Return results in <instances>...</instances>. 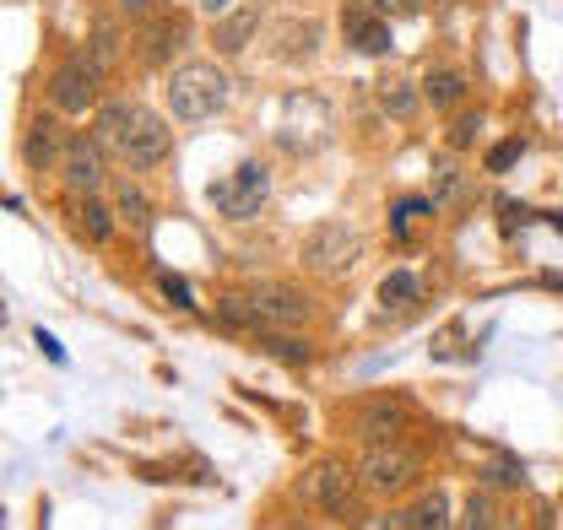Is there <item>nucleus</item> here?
<instances>
[{"instance_id": "21", "label": "nucleus", "mask_w": 563, "mask_h": 530, "mask_svg": "<svg viewBox=\"0 0 563 530\" xmlns=\"http://www.w3.org/2000/svg\"><path fill=\"white\" fill-rule=\"evenodd\" d=\"M114 206L125 211V222H131L136 233H146V228H152V206H146V196H141L136 185H114Z\"/></svg>"}, {"instance_id": "9", "label": "nucleus", "mask_w": 563, "mask_h": 530, "mask_svg": "<svg viewBox=\"0 0 563 530\" xmlns=\"http://www.w3.org/2000/svg\"><path fill=\"white\" fill-rule=\"evenodd\" d=\"M255 298V309H261V320H266V331H292V325H303L309 320V298L298 292V287H282V281H266V287H255L250 292Z\"/></svg>"}, {"instance_id": "23", "label": "nucleus", "mask_w": 563, "mask_h": 530, "mask_svg": "<svg viewBox=\"0 0 563 530\" xmlns=\"http://www.w3.org/2000/svg\"><path fill=\"white\" fill-rule=\"evenodd\" d=\"M266 352L282 357V363H309V346L298 335H282V331H266Z\"/></svg>"}, {"instance_id": "18", "label": "nucleus", "mask_w": 563, "mask_h": 530, "mask_svg": "<svg viewBox=\"0 0 563 530\" xmlns=\"http://www.w3.org/2000/svg\"><path fill=\"white\" fill-rule=\"evenodd\" d=\"M131 114H136V103H109V109H98V141L114 152L120 146V135H125V125H131Z\"/></svg>"}, {"instance_id": "27", "label": "nucleus", "mask_w": 563, "mask_h": 530, "mask_svg": "<svg viewBox=\"0 0 563 530\" xmlns=\"http://www.w3.org/2000/svg\"><path fill=\"white\" fill-rule=\"evenodd\" d=\"M466 526H472V530L493 526V504H488V493H477V498L466 504Z\"/></svg>"}, {"instance_id": "1", "label": "nucleus", "mask_w": 563, "mask_h": 530, "mask_svg": "<svg viewBox=\"0 0 563 530\" xmlns=\"http://www.w3.org/2000/svg\"><path fill=\"white\" fill-rule=\"evenodd\" d=\"M222 103H228V76L217 66H207V60L174 66V76H168V109H174V120L201 125V120H211Z\"/></svg>"}, {"instance_id": "3", "label": "nucleus", "mask_w": 563, "mask_h": 530, "mask_svg": "<svg viewBox=\"0 0 563 530\" xmlns=\"http://www.w3.org/2000/svg\"><path fill=\"white\" fill-rule=\"evenodd\" d=\"M298 493H303V504H309V509L336 515V520H352V509H357V493H352L347 465H336V461L309 465V471H303V482H298Z\"/></svg>"}, {"instance_id": "25", "label": "nucleus", "mask_w": 563, "mask_h": 530, "mask_svg": "<svg viewBox=\"0 0 563 530\" xmlns=\"http://www.w3.org/2000/svg\"><path fill=\"white\" fill-rule=\"evenodd\" d=\"M157 287H163V292H168V303H179V309H190V303H196V298H190V287H185V276H174V270H163V276H157Z\"/></svg>"}, {"instance_id": "10", "label": "nucleus", "mask_w": 563, "mask_h": 530, "mask_svg": "<svg viewBox=\"0 0 563 530\" xmlns=\"http://www.w3.org/2000/svg\"><path fill=\"white\" fill-rule=\"evenodd\" d=\"M103 141L98 135H70L66 146V185L76 196H92L98 185H103Z\"/></svg>"}, {"instance_id": "11", "label": "nucleus", "mask_w": 563, "mask_h": 530, "mask_svg": "<svg viewBox=\"0 0 563 530\" xmlns=\"http://www.w3.org/2000/svg\"><path fill=\"white\" fill-rule=\"evenodd\" d=\"M342 33H347V44L357 55H390L396 44H390V27H385V16L379 11H368V5H347V16H342Z\"/></svg>"}, {"instance_id": "31", "label": "nucleus", "mask_w": 563, "mask_h": 530, "mask_svg": "<svg viewBox=\"0 0 563 530\" xmlns=\"http://www.w3.org/2000/svg\"><path fill=\"white\" fill-rule=\"evenodd\" d=\"M352 5H368V11H379V16H396V11H401V0H352Z\"/></svg>"}, {"instance_id": "13", "label": "nucleus", "mask_w": 563, "mask_h": 530, "mask_svg": "<svg viewBox=\"0 0 563 530\" xmlns=\"http://www.w3.org/2000/svg\"><path fill=\"white\" fill-rule=\"evenodd\" d=\"M255 27H261V11H233V16H222L217 27H211V44H217V55H239V49H250V38H255Z\"/></svg>"}, {"instance_id": "33", "label": "nucleus", "mask_w": 563, "mask_h": 530, "mask_svg": "<svg viewBox=\"0 0 563 530\" xmlns=\"http://www.w3.org/2000/svg\"><path fill=\"white\" fill-rule=\"evenodd\" d=\"M120 5H125V11H131V16H146V11H152V5H157V0H120Z\"/></svg>"}, {"instance_id": "20", "label": "nucleus", "mask_w": 563, "mask_h": 530, "mask_svg": "<svg viewBox=\"0 0 563 530\" xmlns=\"http://www.w3.org/2000/svg\"><path fill=\"white\" fill-rule=\"evenodd\" d=\"M407 515H412V530H444L450 526V498H444V493H428Z\"/></svg>"}, {"instance_id": "19", "label": "nucleus", "mask_w": 563, "mask_h": 530, "mask_svg": "<svg viewBox=\"0 0 563 530\" xmlns=\"http://www.w3.org/2000/svg\"><path fill=\"white\" fill-rule=\"evenodd\" d=\"M222 320L228 325H244V331H266V320H261V309H255L250 292H228L222 298Z\"/></svg>"}, {"instance_id": "17", "label": "nucleus", "mask_w": 563, "mask_h": 530, "mask_svg": "<svg viewBox=\"0 0 563 530\" xmlns=\"http://www.w3.org/2000/svg\"><path fill=\"white\" fill-rule=\"evenodd\" d=\"M466 98V76L461 70H428V103L433 109H455Z\"/></svg>"}, {"instance_id": "14", "label": "nucleus", "mask_w": 563, "mask_h": 530, "mask_svg": "<svg viewBox=\"0 0 563 530\" xmlns=\"http://www.w3.org/2000/svg\"><path fill=\"white\" fill-rule=\"evenodd\" d=\"M379 109H385L390 120H412V109H418L412 76H385V81H379Z\"/></svg>"}, {"instance_id": "28", "label": "nucleus", "mask_w": 563, "mask_h": 530, "mask_svg": "<svg viewBox=\"0 0 563 530\" xmlns=\"http://www.w3.org/2000/svg\"><path fill=\"white\" fill-rule=\"evenodd\" d=\"M520 152H526V141H504V146H493L488 168H493V174H504V168H509V163H515Z\"/></svg>"}, {"instance_id": "5", "label": "nucleus", "mask_w": 563, "mask_h": 530, "mask_svg": "<svg viewBox=\"0 0 563 530\" xmlns=\"http://www.w3.org/2000/svg\"><path fill=\"white\" fill-rule=\"evenodd\" d=\"M357 255H363V239H357L352 228H342V222L314 228V233H309V244H303V265H309V270H320V276H342V270H352Z\"/></svg>"}, {"instance_id": "32", "label": "nucleus", "mask_w": 563, "mask_h": 530, "mask_svg": "<svg viewBox=\"0 0 563 530\" xmlns=\"http://www.w3.org/2000/svg\"><path fill=\"white\" fill-rule=\"evenodd\" d=\"M498 211H504V222H509V228H520V222H526V206H515V200H504Z\"/></svg>"}, {"instance_id": "2", "label": "nucleus", "mask_w": 563, "mask_h": 530, "mask_svg": "<svg viewBox=\"0 0 563 530\" xmlns=\"http://www.w3.org/2000/svg\"><path fill=\"white\" fill-rule=\"evenodd\" d=\"M103 60L92 55V49H76L66 66L55 70V81H49V98H55V109L60 114H87L92 103H98V81H103Z\"/></svg>"}, {"instance_id": "29", "label": "nucleus", "mask_w": 563, "mask_h": 530, "mask_svg": "<svg viewBox=\"0 0 563 530\" xmlns=\"http://www.w3.org/2000/svg\"><path fill=\"white\" fill-rule=\"evenodd\" d=\"M477 131H483V114H466V120L450 131V141H455V146H472V141H477Z\"/></svg>"}, {"instance_id": "22", "label": "nucleus", "mask_w": 563, "mask_h": 530, "mask_svg": "<svg viewBox=\"0 0 563 530\" xmlns=\"http://www.w3.org/2000/svg\"><path fill=\"white\" fill-rule=\"evenodd\" d=\"M179 44H185V22H179V16H168V22L146 38V55H152V60H168Z\"/></svg>"}, {"instance_id": "8", "label": "nucleus", "mask_w": 563, "mask_h": 530, "mask_svg": "<svg viewBox=\"0 0 563 530\" xmlns=\"http://www.w3.org/2000/svg\"><path fill=\"white\" fill-rule=\"evenodd\" d=\"M66 146H70V135H66V125H60V114H33V120H27V135H22L27 168H55V163H66Z\"/></svg>"}, {"instance_id": "4", "label": "nucleus", "mask_w": 563, "mask_h": 530, "mask_svg": "<svg viewBox=\"0 0 563 530\" xmlns=\"http://www.w3.org/2000/svg\"><path fill=\"white\" fill-rule=\"evenodd\" d=\"M357 476H363V487H368V493L396 498V493H407V487H412L418 461H412L396 439H385V444H368V455H363V465H357Z\"/></svg>"}, {"instance_id": "26", "label": "nucleus", "mask_w": 563, "mask_h": 530, "mask_svg": "<svg viewBox=\"0 0 563 530\" xmlns=\"http://www.w3.org/2000/svg\"><path fill=\"white\" fill-rule=\"evenodd\" d=\"M488 487H520V465L515 461H493L488 465Z\"/></svg>"}, {"instance_id": "12", "label": "nucleus", "mask_w": 563, "mask_h": 530, "mask_svg": "<svg viewBox=\"0 0 563 530\" xmlns=\"http://www.w3.org/2000/svg\"><path fill=\"white\" fill-rule=\"evenodd\" d=\"M412 422V411H407V400H368L363 411H357V433L368 439V444H385V439H401V428Z\"/></svg>"}, {"instance_id": "16", "label": "nucleus", "mask_w": 563, "mask_h": 530, "mask_svg": "<svg viewBox=\"0 0 563 530\" xmlns=\"http://www.w3.org/2000/svg\"><path fill=\"white\" fill-rule=\"evenodd\" d=\"M418 292H422V281H418V270H390L385 281H379V303L396 314V309H407V303H418Z\"/></svg>"}, {"instance_id": "24", "label": "nucleus", "mask_w": 563, "mask_h": 530, "mask_svg": "<svg viewBox=\"0 0 563 530\" xmlns=\"http://www.w3.org/2000/svg\"><path fill=\"white\" fill-rule=\"evenodd\" d=\"M87 49H92V55H98V60H103V66H109V60H114V55H120V33H114V27H98V33H92V44H87Z\"/></svg>"}, {"instance_id": "30", "label": "nucleus", "mask_w": 563, "mask_h": 530, "mask_svg": "<svg viewBox=\"0 0 563 530\" xmlns=\"http://www.w3.org/2000/svg\"><path fill=\"white\" fill-rule=\"evenodd\" d=\"M450 196H461V174L444 168V174H439V200H450Z\"/></svg>"}, {"instance_id": "6", "label": "nucleus", "mask_w": 563, "mask_h": 530, "mask_svg": "<svg viewBox=\"0 0 563 530\" xmlns=\"http://www.w3.org/2000/svg\"><path fill=\"white\" fill-rule=\"evenodd\" d=\"M168 146H174V135H168V125H163L157 114H146V109H136L114 152H120V163H125V168H157V163L168 157Z\"/></svg>"}, {"instance_id": "7", "label": "nucleus", "mask_w": 563, "mask_h": 530, "mask_svg": "<svg viewBox=\"0 0 563 530\" xmlns=\"http://www.w3.org/2000/svg\"><path fill=\"white\" fill-rule=\"evenodd\" d=\"M217 200H222V211H228V217L250 222V217H261V211H266V200H272V174H266L261 163H239V168H233V179L217 190Z\"/></svg>"}, {"instance_id": "15", "label": "nucleus", "mask_w": 563, "mask_h": 530, "mask_svg": "<svg viewBox=\"0 0 563 530\" xmlns=\"http://www.w3.org/2000/svg\"><path fill=\"white\" fill-rule=\"evenodd\" d=\"M76 222H81V233H87L92 244H109V239H114V211H109L103 200L81 196V206H76Z\"/></svg>"}]
</instances>
